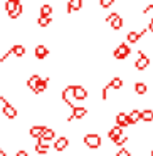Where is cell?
<instances>
[{
    "label": "cell",
    "instance_id": "cell-20",
    "mask_svg": "<svg viewBox=\"0 0 153 156\" xmlns=\"http://www.w3.org/2000/svg\"><path fill=\"white\" fill-rule=\"evenodd\" d=\"M140 121L151 122V121H153V111H151V109H145V111H140Z\"/></svg>",
    "mask_w": 153,
    "mask_h": 156
},
{
    "label": "cell",
    "instance_id": "cell-26",
    "mask_svg": "<svg viewBox=\"0 0 153 156\" xmlns=\"http://www.w3.org/2000/svg\"><path fill=\"white\" fill-rule=\"evenodd\" d=\"M42 138L47 139V141H52V139L56 138V131H54V129H51V128H46V131H44V134H42Z\"/></svg>",
    "mask_w": 153,
    "mask_h": 156
},
{
    "label": "cell",
    "instance_id": "cell-12",
    "mask_svg": "<svg viewBox=\"0 0 153 156\" xmlns=\"http://www.w3.org/2000/svg\"><path fill=\"white\" fill-rule=\"evenodd\" d=\"M81 9H82V0H69L67 2V14H74Z\"/></svg>",
    "mask_w": 153,
    "mask_h": 156
},
{
    "label": "cell",
    "instance_id": "cell-22",
    "mask_svg": "<svg viewBox=\"0 0 153 156\" xmlns=\"http://www.w3.org/2000/svg\"><path fill=\"white\" fill-rule=\"evenodd\" d=\"M128 116V124H136V122L140 121V111L138 109H133V111H129Z\"/></svg>",
    "mask_w": 153,
    "mask_h": 156
},
{
    "label": "cell",
    "instance_id": "cell-16",
    "mask_svg": "<svg viewBox=\"0 0 153 156\" xmlns=\"http://www.w3.org/2000/svg\"><path fill=\"white\" fill-rule=\"evenodd\" d=\"M47 86H49V77L41 79V81L37 82V86L34 87V91H32V92H35V94H41V92H44L46 89H47Z\"/></svg>",
    "mask_w": 153,
    "mask_h": 156
},
{
    "label": "cell",
    "instance_id": "cell-31",
    "mask_svg": "<svg viewBox=\"0 0 153 156\" xmlns=\"http://www.w3.org/2000/svg\"><path fill=\"white\" fill-rule=\"evenodd\" d=\"M15 156H27V151L20 149V151H17V153H15Z\"/></svg>",
    "mask_w": 153,
    "mask_h": 156
},
{
    "label": "cell",
    "instance_id": "cell-14",
    "mask_svg": "<svg viewBox=\"0 0 153 156\" xmlns=\"http://www.w3.org/2000/svg\"><path fill=\"white\" fill-rule=\"evenodd\" d=\"M9 52H10L12 55H15V57H24L25 55V47L20 45V44H15V45H12V49Z\"/></svg>",
    "mask_w": 153,
    "mask_h": 156
},
{
    "label": "cell",
    "instance_id": "cell-15",
    "mask_svg": "<svg viewBox=\"0 0 153 156\" xmlns=\"http://www.w3.org/2000/svg\"><path fill=\"white\" fill-rule=\"evenodd\" d=\"M67 144H69V139L66 138V136H61V138H57V139H56L54 148L57 149V151H62V149H66V148H67Z\"/></svg>",
    "mask_w": 153,
    "mask_h": 156
},
{
    "label": "cell",
    "instance_id": "cell-28",
    "mask_svg": "<svg viewBox=\"0 0 153 156\" xmlns=\"http://www.w3.org/2000/svg\"><path fill=\"white\" fill-rule=\"evenodd\" d=\"M126 141H128V138L121 134V136H118V138H116V139H115V141H113V143H115L116 146H123V144H125Z\"/></svg>",
    "mask_w": 153,
    "mask_h": 156
},
{
    "label": "cell",
    "instance_id": "cell-17",
    "mask_svg": "<svg viewBox=\"0 0 153 156\" xmlns=\"http://www.w3.org/2000/svg\"><path fill=\"white\" fill-rule=\"evenodd\" d=\"M44 131H46V126H32L31 128V136L35 138V139H39V138H42Z\"/></svg>",
    "mask_w": 153,
    "mask_h": 156
},
{
    "label": "cell",
    "instance_id": "cell-4",
    "mask_svg": "<svg viewBox=\"0 0 153 156\" xmlns=\"http://www.w3.org/2000/svg\"><path fill=\"white\" fill-rule=\"evenodd\" d=\"M106 22H108V24L111 25V29H115V30H119V29L123 27V19H121V15H118L116 12L109 14L108 17H106Z\"/></svg>",
    "mask_w": 153,
    "mask_h": 156
},
{
    "label": "cell",
    "instance_id": "cell-29",
    "mask_svg": "<svg viewBox=\"0 0 153 156\" xmlns=\"http://www.w3.org/2000/svg\"><path fill=\"white\" fill-rule=\"evenodd\" d=\"M113 4H115V0H99V5H101L103 9H108V7H111Z\"/></svg>",
    "mask_w": 153,
    "mask_h": 156
},
{
    "label": "cell",
    "instance_id": "cell-33",
    "mask_svg": "<svg viewBox=\"0 0 153 156\" xmlns=\"http://www.w3.org/2000/svg\"><path fill=\"white\" fill-rule=\"evenodd\" d=\"M0 156H7V154H5V151H4L2 148H0Z\"/></svg>",
    "mask_w": 153,
    "mask_h": 156
},
{
    "label": "cell",
    "instance_id": "cell-32",
    "mask_svg": "<svg viewBox=\"0 0 153 156\" xmlns=\"http://www.w3.org/2000/svg\"><path fill=\"white\" fill-rule=\"evenodd\" d=\"M148 30H151V32H153V19L150 20V24H148Z\"/></svg>",
    "mask_w": 153,
    "mask_h": 156
},
{
    "label": "cell",
    "instance_id": "cell-11",
    "mask_svg": "<svg viewBox=\"0 0 153 156\" xmlns=\"http://www.w3.org/2000/svg\"><path fill=\"white\" fill-rule=\"evenodd\" d=\"M72 89H74V86H67V87L62 91V101L66 102V104H69L72 108V99H74V96H72Z\"/></svg>",
    "mask_w": 153,
    "mask_h": 156
},
{
    "label": "cell",
    "instance_id": "cell-21",
    "mask_svg": "<svg viewBox=\"0 0 153 156\" xmlns=\"http://www.w3.org/2000/svg\"><path fill=\"white\" fill-rule=\"evenodd\" d=\"M51 22H52V19L47 17V15H39V17H37V25H39V27H42V29L49 27Z\"/></svg>",
    "mask_w": 153,
    "mask_h": 156
},
{
    "label": "cell",
    "instance_id": "cell-23",
    "mask_svg": "<svg viewBox=\"0 0 153 156\" xmlns=\"http://www.w3.org/2000/svg\"><path fill=\"white\" fill-rule=\"evenodd\" d=\"M41 79H42V77H41L39 74H32L31 77H29V81H27V86H29V89H31V91H34V87L37 86V82L41 81Z\"/></svg>",
    "mask_w": 153,
    "mask_h": 156
},
{
    "label": "cell",
    "instance_id": "cell-27",
    "mask_svg": "<svg viewBox=\"0 0 153 156\" xmlns=\"http://www.w3.org/2000/svg\"><path fill=\"white\" fill-rule=\"evenodd\" d=\"M41 15H47V17H51L52 15V7L49 4H44L41 7Z\"/></svg>",
    "mask_w": 153,
    "mask_h": 156
},
{
    "label": "cell",
    "instance_id": "cell-8",
    "mask_svg": "<svg viewBox=\"0 0 153 156\" xmlns=\"http://www.w3.org/2000/svg\"><path fill=\"white\" fill-rule=\"evenodd\" d=\"M146 30H148V29H143V30H140V32L129 30L128 34H126V41H128L129 44H136V42L140 41V37H143V35L146 34Z\"/></svg>",
    "mask_w": 153,
    "mask_h": 156
},
{
    "label": "cell",
    "instance_id": "cell-2",
    "mask_svg": "<svg viewBox=\"0 0 153 156\" xmlns=\"http://www.w3.org/2000/svg\"><path fill=\"white\" fill-rule=\"evenodd\" d=\"M129 54H131V49H129V45L126 44V42H123V44L116 45V49L113 51V55H115V59H118V61H123V59H126Z\"/></svg>",
    "mask_w": 153,
    "mask_h": 156
},
{
    "label": "cell",
    "instance_id": "cell-30",
    "mask_svg": "<svg viewBox=\"0 0 153 156\" xmlns=\"http://www.w3.org/2000/svg\"><path fill=\"white\" fill-rule=\"evenodd\" d=\"M116 156H131V153H129L128 149H119V151L116 153Z\"/></svg>",
    "mask_w": 153,
    "mask_h": 156
},
{
    "label": "cell",
    "instance_id": "cell-19",
    "mask_svg": "<svg viewBox=\"0 0 153 156\" xmlns=\"http://www.w3.org/2000/svg\"><path fill=\"white\" fill-rule=\"evenodd\" d=\"M116 124L121 126V128H126L128 124V116H126V112H118L116 114Z\"/></svg>",
    "mask_w": 153,
    "mask_h": 156
},
{
    "label": "cell",
    "instance_id": "cell-25",
    "mask_svg": "<svg viewBox=\"0 0 153 156\" xmlns=\"http://www.w3.org/2000/svg\"><path fill=\"white\" fill-rule=\"evenodd\" d=\"M109 87H111V89H121V87H123L121 77H113L111 82H109Z\"/></svg>",
    "mask_w": 153,
    "mask_h": 156
},
{
    "label": "cell",
    "instance_id": "cell-10",
    "mask_svg": "<svg viewBox=\"0 0 153 156\" xmlns=\"http://www.w3.org/2000/svg\"><path fill=\"white\" fill-rule=\"evenodd\" d=\"M72 96H74V99H78V101H84V99L88 98V91H86L82 86H74Z\"/></svg>",
    "mask_w": 153,
    "mask_h": 156
},
{
    "label": "cell",
    "instance_id": "cell-34",
    "mask_svg": "<svg viewBox=\"0 0 153 156\" xmlns=\"http://www.w3.org/2000/svg\"><path fill=\"white\" fill-rule=\"evenodd\" d=\"M151 156H153V151H151Z\"/></svg>",
    "mask_w": 153,
    "mask_h": 156
},
{
    "label": "cell",
    "instance_id": "cell-24",
    "mask_svg": "<svg viewBox=\"0 0 153 156\" xmlns=\"http://www.w3.org/2000/svg\"><path fill=\"white\" fill-rule=\"evenodd\" d=\"M135 92L138 96L145 94V92H146V84H145V82H136V84H135Z\"/></svg>",
    "mask_w": 153,
    "mask_h": 156
},
{
    "label": "cell",
    "instance_id": "cell-1",
    "mask_svg": "<svg viewBox=\"0 0 153 156\" xmlns=\"http://www.w3.org/2000/svg\"><path fill=\"white\" fill-rule=\"evenodd\" d=\"M5 12L9 14L10 19H19L24 12V7H22L20 0H7L5 2Z\"/></svg>",
    "mask_w": 153,
    "mask_h": 156
},
{
    "label": "cell",
    "instance_id": "cell-9",
    "mask_svg": "<svg viewBox=\"0 0 153 156\" xmlns=\"http://www.w3.org/2000/svg\"><path fill=\"white\" fill-rule=\"evenodd\" d=\"M86 114H88V109L86 108H76V106H72V114L67 118V121H72V119H82Z\"/></svg>",
    "mask_w": 153,
    "mask_h": 156
},
{
    "label": "cell",
    "instance_id": "cell-18",
    "mask_svg": "<svg viewBox=\"0 0 153 156\" xmlns=\"http://www.w3.org/2000/svg\"><path fill=\"white\" fill-rule=\"evenodd\" d=\"M123 134V128L121 126H113L111 129H109V133H108V136H109V139H111V141H115L116 138H118V136H121Z\"/></svg>",
    "mask_w": 153,
    "mask_h": 156
},
{
    "label": "cell",
    "instance_id": "cell-13",
    "mask_svg": "<svg viewBox=\"0 0 153 156\" xmlns=\"http://www.w3.org/2000/svg\"><path fill=\"white\" fill-rule=\"evenodd\" d=\"M34 54H35V57L37 59H46L49 55V49L46 47V45H42V44H39V45H35V49H34Z\"/></svg>",
    "mask_w": 153,
    "mask_h": 156
},
{
    "label": "cell",
    "instance_id": "cell-5",
    "mask_svg": "<svg viewBox=\"0 0 153 156\" xmlns=\"http://www.w3.org/2000/svg\"><path fill=\"white\" fill-rule=\"evenodd\" d=\"M0 101L4 102V116H7L9 119H15V116H17V109L7 101L4 96H0Z\"/></svg>",
    "mask_w": 153,
    "mask_h": 156
},
{
    "label": "cell",
    "instance_id": "cell-7",
    "mask_svg": "<svg viewBox=\"0 0 153 156\" xmlns=\"http://www.w3.org/2000/svg\"><path fill=\"white\" fill-rule=\"evenodd\" d=\"M150 66V57L148 55H145L143 52H140V57L136 59V62H135V67L138 69V71H145L146 67Z\"/></svg>",
    "mask_w": 153,
    "mask_h": 156
},
{
    "label": "cell",
    "instance_id": "cell-3",
    "mask_svg": "<svg viewBox=\"0 0 153 156\" xmlns=\"http://www.w3.org/2000/svg\"><path fill=\"white\" fill-rule=\"evenodd\" d=\"M101 136L99 134H94V133H89V134H86L84 136V144L88 146V148H91V149H96V148H99L101 146Z\"/></svg>",
    "mask_w": 153,
    "mask_h": 156
},
{
    "label": "cell",
    "instance_id": "cell-6",
    "mask_svg": "<svg viewBox=\"0 0 153 156\" xmlns=\"http://www.w3.org/2000/svg\"><path fill=\"white\" fill-rule=\"evenodd\" d=\"M37 141L39 143H35V153L41 154V156L47 154V153H49V143H51V141H47V139H44V138H39Z\"/></svg>",
    "mask_w": 153,
    "mask_h": 156
}]
</instances>
